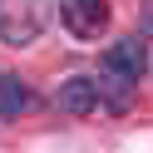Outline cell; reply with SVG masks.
<instances>
[{
    "label": "cell",
    "instance_id": "6da1fadb",
    "mask_svg": "<svg viewBox=\"0 0 153 153\" xmlns=\"http://www.w3.org/2000/svg\"><path fill=\"white\" fill-rule=\"evenodd\" d=\"M59 20L79 40H99L109 25V0H59Z\"/></svg>",
    "mask_w": 153,
    "mask_h": 153
},
{
    "label": "cell",
    "instance_id": "7a4b0ae2",
    "mask_svg": "<svg viewBox=\"0 0 153 153\" xmlns=\"http://www.w3.org/2000/svg\"><path fill=\"white\" fill-rule=\"evenodd\" d=\"M104 69H114V74H123V79H133V84H138V79H143V69H148V45H143L138 35H128V40L109 45V54H104Z\"/></svg>",
    "mask_w": 153,
    "mask_h": 153
},
{
    "label": "cell",
    "instance_id": "3957f363",
    "mask_svg": "<svg viewBox=\"0 0 153 153\" xmlns=\"http://www.w3.org/2000/svg\"><path fill=\"white\" fill-rule=\"evenodd\" d=\"M59 109L64 114H74V119H84V114H94L99 109V79H84V74H74V79H64L59 84Z\"/></svg>",
    "mask_w": 153,
    "mask_h": 153
},
{
    "label": "cell",
    "instance_id": "277c9868",
    "mask_svg": "<svg viewBox=\"0 0 153 153\" xmlns=\"http://www.w3.org/2000/svg\"><path fill=\"white\" fill-rule=\"evenodd\" d=\"M25 104H30L25 84H20V79H10V74H0V119H10V114H20Z\"/></svg>",
    "mask_w": 153,
    "mask_h": 153
},
{
    "label": "cell",
    "instance_id": "5b68a950",
    "mask_svg": "<svg viewBox=\"0 0 153 153\" xmlns=\"http://www.w3.org/2000/svg\"><path fill=\"white\" fill-rule=\"evenodd\" d=\"M148 30H153V5H148Z\"/></svg>",
    "mask_w": 153,
    "mask_h": 153
},
{
    "label": "cell",
    "instance_id": "8992f818",
    "mask_svg": "<svg viewBox=\"0 0 153 153\" xmlns=\"http://www.w3.org/2000/svg\"><path fill=\"white\" fill-rule=\"evenodd\" d=\"M0 20H5V0H0Z\"/></svg>",
    "mask_w": 153,
    "mask_h": 153
}]
</instances>
